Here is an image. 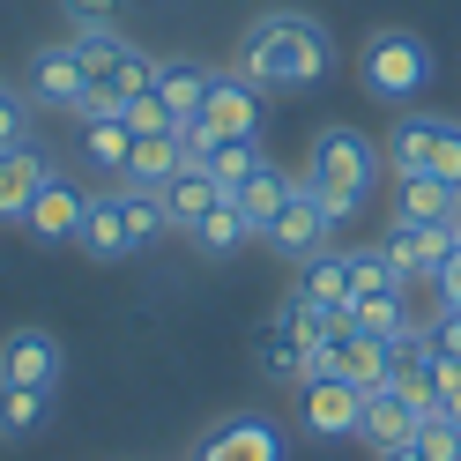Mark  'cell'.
Instances as JSON below:
<instances>
[{
	"label": "cell",
	"instance_id": "9c48e42d",
	"mask_svg": "<svg viewBox=\"0 0 461 461\" xmlns=\"http://www.w3.org/2000/svg\"><path fill=\"white\" fill-rule=\"evenodd\" d=\"M194 461H283V431L268 417H223L201 431Z\"/></svg>",
	"mask_w": 461,
	"mask_h": 461
},
{
	"label": "cell",
	"instance_id": "8d00e7d4",
	"mask_svg": "<svg viewBox=\"0 0 461 461\" xmlns=\"http://www.w3.org/2000/svg\"><path fill=\"white\" fill-rule=\"evenodd\" d=\"M424 335H431V342H439V350H447V357H461V305H439V321H431Z\"/></svg>",
	"mask_w": 461,
	"mask_h": 461
},
{
	"label": "cell",
	"instance_id": "f35d334b",
	"mask_svg": "<svg viewBox=\"0 0 461 461\" xmlns=\"http://www.w3.org/2000/svg\"><path fill=\"white\" fill-rule=\"evenodd\" d=\"M380 461H424V454H417V447H387Z\"/></svg>",
	"mask_w": 461,
	"mask_h": 461
},
{
	"label": "cell",
	"instance_id": "52a82bcc",
	"mask_svg": "<svg viewBox=\"0 0 461 461\" xmlns=\"http://www.w3.org/2000/svg\"><path fill=\"white\" fill-rule=\"evenodd\" d=\"M31 104L45 112H82L90 104V68H82V45H38L31 52Z\"/></svg>",
	"mask_w": 461,
	"mask_h": 461
},
{
	"label": "cell",
	"instance_id": "ab89813d",
	"mask_svg": "<svg viewBox=\"0 0 461 461\" xmlns=\"http://www.w3.org/2000/svg\"><path fill=\"white\" fill-rule=\"evenodd\" d=\"M454 230H461V216H454Z\"/></svg>",
	"mask_w": 461,
	"mask_h": 461
},
{
	"label": "cell",
	"instance_id": "6da1fadb",
	"mask_svg": "<svg viewBox=\"0 0 461 461\" xmlns=\"http://www.w3.org/2000/svg\"><path fill=\"white\" fill-rule=\"evenodd\" d=\"M239 75L253 82L261 97H298V90H321L335 75V38L321 15H298V8H268L246 23L239 38Z\"/></svg>",
	"mask_w": 461,
	"mask_h": 461
},
{
	"label": "cell",
	"instance_id": "d6986e66",
	"mask_svg": "<svg viewBox=\"0 0 461 461\" xmlns=\"http://www.w3.org/2000/svg\"><path fill=\"white\" fill-rule=\"evenodd\" d=\"M291 298H312V305H328L350 321V261L328 246V253H312V261H298V291Z\"/></svg>",
	"mask_w": 461,
	"mask_h": 461
},
{
	"label": "cell",
	"instance_id": "7c38bea8",
	"mask_svg": "<svg viewBox=\"0 0 461 461\" xmlns=\"http://www.w3.org/2000/svg\"><path fill=\"white\" fill-rule=\"evenodd\" d=\"M45 179H60V164H52L38 141H23V149H0V223H23V209L45 194Z\"/></svg>",
	"mask_w": 461,
	"mask_h": 461
},
{
	"label": "cell",
	"instance_id": "2e32d148",
	"mask_svg": "<svg viewBox=\"0 0 461 461\" xmlns=\"http://www.w3.org/2000/svg\"><path fill=\"white\" fill-rule=\"evenodd\" d=\"M305 350L312 342L283 321V312H268L261 328H253V357H261V380H276V387H305Z\"/></svg>",
	"mask_w": 461,
	"mask_h": 461
},
{
	"label": "cell",
	"instance_id": "d4e9b609",
	"mask_svg": "<svg viewBox=\"0 0 461 461\" xmlns=\"http://www.w3.org/2000/svg\"><path fill=\"white\" fill-rule=\"evenodd\" d=\"M209 82H216V68L209 60H157V97L179 112H201V97H209Z\"/></svg>",
	"mask_w": 461,
	"mask_h": 461
},
{
	"label": "cell",
	"instance_id": "ac0fdd59",
	"mask_svg": "<svg viewBox=\"0 0 461 461\" xmlns=\"http://www.w3.org/2000/svg\"><path fill=\"white\" fill-rule=\"evenodd\" d=\"M394 216H402V223H454V216H461V186L431 179V171L394 179Z\"/></svg>",
	"mask_w": 461,
	"mask_h": 461
},
{
	"label": "cell",
	"instance_id": "8992f818",
	"mask_svg": "<svg viewBox=\"0 0 461 461\" xmlns=\"http://www.w3.org/2000/svg\"><path fill=\"white\" fill-rule=\"evenodd\" d=\"M60 380H68V350H60L52 328H8V335H0V387H45V394H60Z\"/></svg>",
	"mask_w": 461,
	"mask_h": 461
},
{
	"label": "cell",
	"instance_id": "5b68a950",
	"mask_svg": "<svg viewBox=\"0 0 461 461\" xmlns=\"http://www.w3.org/2000/svg\"><path fill=\"white\" fill-rule=\"evenodd\" d=\"M261 239L283 253V261H312V253H328V239H335V223H328V209H321V186H312L305 179V171H298V179H291V201H283V209H276V223L261 230Z\"/></svg>",
	"mask_w": 461,
	"mask_h": 461
},
{
	"label": "cell",
	"instance_id": "ffe728a7",
	"mask_svg": "<svg viewBox=\"0 0 461 461\" xmlns=\"http://www.w3.org/2000/svg\"><path fill=\"white\" fill-rule=\"evenodd\" d=\"M82 157H90V171H104V179H127L134 127L120 120V112H104V120H82Z\"/></svg>",
	"mask_w": 461,
	"mask_h": 461
},
{
	"label": "cell",
	"instance_id": "836d02e7",
	"mask_svg": "<svg viewBox=\"0 0 461 461\" xmlns=\"http://www.w3.org/2000/svg\"><path fill=\"white\" fill-rule=\"evenodd\" d=\"M171 134H179V157H186V164H209V157H216V141H223L209 120H201V112H186V120L171 127Z\"/></svg>",
	"mask_w": 461,
	"mask_h": 461
},
{
	"label": "cell",
	"instance_id": "44dd1931",
	"mask_svg": "<svg viewBox=\"0 0 461 461\" xmlns=\"http://www.w3.org/2000/svg\"><path fill=\"white\" fill-rule=\"evenodd\" d=\"M342 261H350V305L357 298H410V276L387 261V246H350Z\"/></svg>",
	"mask_w": 461,
	"mask_h": 461
},
{
	"label": "cell",
	"instance_id": "e0dca14e",
	"mask_svg": "<svg viewBox=\"0 0 461 461\" xmlns=\"http://www.w3.org/2000/svg\"><path fill=\"white\" fill-rule=\"evenodd\" d=\"M439 127H447V112H410V120H394V134H387V171L394 179H417V171L439 164Z\"/></svg>",
	"mask_w": 461,
	"mask_h": 461
},
{
	"label": "cell",
	"instance_id": "277c9868",
	"mask_svg": "<svg viewBox=\"0 0 461 461\" xmlns=\"http://www.w3.org/2000/svg\"><path fill=\"white\" fill-rule=\"evenodd\" d=\"M75 45H82V68H90V104L75 120H104V112H120L127 97H141L157 82V52H141L120 31H82Z\"/></svg>",
	"mask_w": 461,
	"mask_h": 461
},
{
	"label": "cell",
	"instance_id": "484cf974",
	"mask_svg": "<svg viewBox=\"0 0 461 461\" xmlns=\"http://www.w3.org/2000/svg\"><path fill=\"white\" fill-rule=\"evenodd\" d=\"M261 164H268L261 134H223V141H216V157L201 164V171H209V179H216L223 194H239V186H246V179H253V171H261Z\"/></svg>",
	"mask_w": 461,
	"mask_h": 461
},
{
	"label": "cell",
	"instance_id": "4fadbf2b",
	"mask_svg": "<svg viewBox=\"0 0 461 461\" xmlns=\"http://www.w3.org/2000/svg\"><path fill=\"white\" fill-rule=\"evenodd\" d=\"M75 246L90 253V261H134V230H127V209H120V186H104L90 194V209H82V230H75Z\"/></svg>",
	"mask_w": 461,
	"mask_h": 461
},
{
	"label": "cell",
	"instance_id": "d590c367",
	"mask_svg": "<svg viewBox=\"0 0 461 461\" xmlns=\"http://www.w3.org/2000/svg\"><path fill=\"white\" fill-rule=\"evenodd\" d=\"M431 179L461 186V120H447V127H439V164H431Z\"/></svg>",
	"mask_w": 461,
	"mask_h": 461
},
{
	"label": "cell",
	"instance_id": "30bf717a",
	"mask_svg": "<svg viewBox=\"0 0 461 461\" xmlns=\"http://www.w3.org/2000/svg\"><path fill=\"white\" fill-rule=\"evenodd\" d=\"M380 246H387V261L417 283V276H439V268H447V253L461 246V230H454V223H402V216H394V230H387Z\"/></svg>",
	"mask_w": 461,
	"mask_h": 461
},
{
	"label": "cell",
	"instance_id": "e575fe53",
	"mask_svg": "<svg viewBox=\"0 0 461 461\" xmlns=\"http://www.w3.org/2000/svg\"><path fill=\"white\" fill-rule=\"evenodd\" d=\"M31 141V97L0 90V149H23Z\"/></svg>",
	"mask_w": 461,
	"mask_h": 461
},
{
	"label": "cell",
	"instance_id": "cb8c5ba5",
	"mask_svg": "<svg viewBox=\"0 0 461 461\" xmlns=\"http://www.w3.org/2000/svg\"><path fill=\"white\" fill-rule=\"evenodd\" d=\"M186 171V157H179V134H134V157H127V186H171Z\"/></svg>",
	"mask_w": 461,
	"mask_h": 461
},
{
	"label": "cell",
	"instance_id": "60d3db41",
	"mask_svg": "<svg viewBox=\"0 0 461 461\" xmlns=\"http://www.w3.org/2000/svg\"><path fill=\"white\" fill-rule=\"evenodd\" d=\"M0 90H8V82H0Z\"/></svg>",
	"mask_w": 461,
	"mask_h": 461
},
{
	"label": "cell",
	"instance_id": "5bb4252c",
	"mask_svg": "<svg viewBox=\"0 0 461 461\" xmlns=\"http://www.w3.org/2000/svg\"><path fill=\"white\" fill-rule=\"evenodd\" d=\"M417 424H424V410H417L410 394L372 387V394H365V410H357V439H365L372 454H387V447H410V439H417Z\"/></svg>",
	"mask_w": 461,
	"mask_h": 461
},
{
	"label": "cell",
	"instance_id": "4dcf8cb0",
	"mask_svg": "<svg viewBox=\"0 0 461 461\" xmlns=\"http://www.w3.org/2000/svg\"><path fill=\"white\" fill-rule=\"evenodd\" d=\"M424 461H461V424L454 417H439V410H424V424H417V439H410Z\"/></svg>",
	"mask_w": 461,
	"mask_h": 461
},
{
	"label": "cell",
	"instance_id": "8fae6325",
	"mask_svg": "<svg viewBox=\"0 0 461 461\" xmlns=\"http://www.w3.org/2000/svg\"><path fill=\"white\" fill-rule=\"evenodd\" d=\"M82 209H90V194H82L75 179H45V194L23 209V230H31V246H75Z\"/></svg>",
	"mask_w": 461,
	"mask_h": 461
},
{
	"label": "cell",
	"instance_id": "9a60e30c",
	"mask_svg": "<svg viewBox=\"0 0 461 461\" xmlns=\"http://www.w3.org/2000/svg\"><path fill=\"white\" fill-rule=\"evenodd\" d=\"M201 120H209L216 134H261V90L239 75V68H216V82H209V97H201Z\"/></svg>",
	"mask_w": 461,
	"mask_h": 461
},
{
	"label": "cell",
	"instance_id": "d6a6232c",
	"mask_svg": "<svg viewBox=\"0 0 461 461\" xmlns=\"http://www.w3.org/2000/svg\"><path fill=\"white\" fill-rule=\"evenodd\" d=\"M68 23H75V38L82 31H120V15H127V0H60Z\"/></svg>",
	"mask_w": 461,
	"mask_h": 461
},
{
	"label": "cell",
	"instance_id": "74e56055",
	"mask_svg": "<svg viewBox=\"0 0 461 461\" xmlns=\"http://www.w3.org/2000/svg\"><path fill=\"white\" fill-rule=\"evenodd\" d=\"M431 283H439V305H461V246L447 253V268L431 276Z\"/></svg>",
	"mask_w": 461,
	"mask_h": 461
},
{
	"label": "cell",
	"instance_id": "f1b7e54d",
	"mask_svg": "<svg viewBox=\"0 0 461 461\" xmlns=\"http://www.w3.org/2000/svg\"><path fill=\"white\" fill-rule=\"evenodd\" d=\"M350 328L372 335V342H402L417 321H410V298H357L350 305Z\"/></svg>",
	"mask_w": 461,
	"mask_h": 461
},
{
	"label": "cell",
	"instance_id": "1f68e13d",
	"mask_svg": "<svg viewBox=\"0 0 461 461\" xmlns=\"http://www.w3.org/2000/svg\"><path fill=\"white\" fill-rule=\"evenodd\" d=\"M120 120H127L134 134H171V127H179V112H171V104L157 97V82H149L141 97H127V104H120Z\"/></svg>",
	"mask_w": 461,
	"mask_h": 461
},
{
	"label": "cell",
	"instance_id": "7402d4cb",
	"mask_svg": "<svg viewBox=\"0 0 461 461\" xmlns=\"http://www.w3.org/2000/svg\"><path fill=\"white\" fill-rule=\"evenodd\" d=\"M216 201H230V194H223V186H216V179H209V171H201V164H186L179 179L164 186V216H171V230H194L201 216L216 209Z\"/></svg>",
	"mask_w": 461,
	"mask_h": 461
},
{
	"label": "cell",
	"instance_id": "7a4b0ae2",
	"mask_svg": "<svg viewBox=\"0 0 461 461\" xmlns=\"http://www.w3.org/2000/svg\"><path fill=\"white\" fill-rule=\"evenodd\" d=\"M380 164H387V149H380V141H365L357 127H342V120L312 134V149H305V179L321 186V209H328L335 230L365 209L372 179H380Z\"/></svg>",
	"mask_w": 461,
	"mask_h": 461
},
{
	"label": "cell",
	"instance_id": "ba28073f",
	"mask_svg": "<svg viewBox=\"0 0 461 461\" xmlns=\"http://www.w3.org/2000/svg\"><path fill=\"white\" fill-rule=\"evenodd\" d=\"M357 410H365V394H357L350 380H305V387H298L305 439H357Z\"/></svg>",
	"mask_w": 461,
	"mask_h": 461
},
{
	"label": "cell",
	"instance_id": "4316f807",
	"mask_svg": "<svg viewBox=\"0 0 461 461\" xmlns=\"http://www.w3.org/2000/svg\"><path fill=\"white\" fill-rule=\"evenodd\" d=\"M230 201H239V216H246L253 230H268V223H276V209L291 201V171H283V164H261V171H253V179L230 194Z\"/></svg>",
	"mask_w": 461,
	"mask_h": 461
},
{
	"label": "cell",
	"instance_id": "f546056e",
	"mask_svg": "<svg viewBox=\"0 0 461 461\" xmlns=\"http://www.w3.org/2000/svg\"><path fill=\"white\" fill-rule=\"evenodd\" d=\"M112 186H120V209H127L134 246H149V239H164V230H171V216H164V194H157V186H127V179H112Z\"/></svg>",
	"mask_w": 461,
	"mask_h": 461
},
{
	"label": "cell",
	"instance_id": "603a6c76",
	"mask_svg": "<svg viewBox=\"0 0 461 461\" xmlns=\"http://www.w3.org/2000/svg\"><path fill=\"white\" fill-rule=\"evenodd\" d=\"M45 424H52V394L45 387H0V439L8 447H31Z\"/></svg>",
	"mask_w": 461,
	"mask_h": 461
},
{
	"label": "cell",
	"instance_id": "3957f363",
	"mask_svg": "<svg viewBox=\"0 0 461 461\" xmlns=\"http://www.w3.org/2000/svg\"><path fill=\"white\" fill-rule=\"evenodd\" d=\"M431 75H439V60H431V45L410 31V23H387V31H372L357 45V82L380 104H410L431 90Z\"/></svg>",
	"mask_w": 461,
	"mask_h": 461
},
{
	"label": "cell",
	"instance_id": "83f0119b",
	"mask_svg": "<svg viewBox=\"0 0 461 461\" xmlns=\"http://www.w3.org/2000/svg\"><path fill=\"white\" fill-rule=\"evenodd\" d=\"M246 239H261V230L239 216V201H216V209L194 223V246H201V253H216V261H223V253H239Z\"/></svg>",
	"mask_w": 461,
	"mask_h": 461
}]
</instances>
